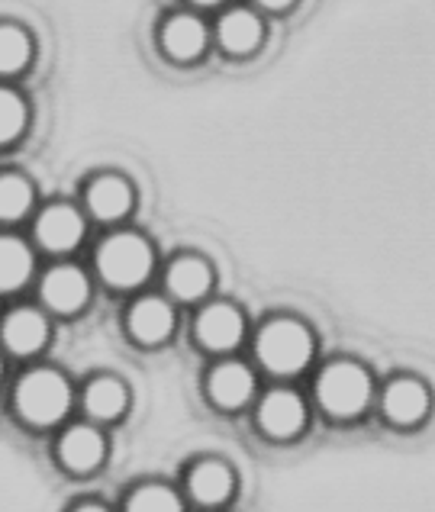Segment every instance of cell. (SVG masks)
Instances as JSON below:
<instances>
[{
    "mask_svg": "<svg viewBox=\"0 0 435 512\" xmlns=\"http://www.w3.org/2000/svg\"><path fill=\"white\" fill-rule=\"evenodd\" d=\"M258 355L265 361V368L274 374H297L313 355V339L300 323L281 319V323H271L261 332Z\"/></svg>",
    "mask_w": 435,
    "mask_h": 512,
    "instance_id": "1",
    "label": "cell"
},
{
    "mask_svg": "<svg viewBox=\"0 0 435 512\" xmlns=\"http://www.w3.org/2000/svg\"><path fill=\"white\" fill-rule=\"evenodd\" d=\"M68 403H71V390L55 371L29 374L17 390L20 413L29 422H36V426H52V422H58L68 413Z\"/></svg>",
    "mask_w": 435,
    "mask_h": 512,
    "instance_id": "2",
    "label": "cell"
},
{
    "mask_svg": "<svg viewBox=\"0 0 435 512\" xmlns=\"http://www.w3.org/2000/svg\"><path fill=\"white\" fill-rule=\"evenodd\" d=\"M319 403L332 416H355L368 406L371 397V380L358 364H332V368L319 377Z\"/></svg>",
    "mask_w": 435,
    "mask_h": 512,
    "instance_id": "3",
    "label": "cell"
},
{
    "mask_svg": "<svg viewBox=\"0 0 435 512\" xmlns=\"http://www.w3.org/2000/svg\"><path fill=\"white\" fill-rule=\"evenodd\" d=\"M100 274L113 287H136L152 271V252L139 236H113L100 248Z\"/></svg>",
    "mask_w": 435,
    "mask_h": 512,
    "instance_id": "4",
    "label": "cell"
},
{
    "mask_svg": "<svg viewBox=\"0 0 435 512\" xmlns=\"http://www.w3.org/2000/svg\"><path fill=\"white\" fill-rule=\"evenodd\" d=\"M242 332H245V323H242V316L239 310H232V306H210L207 313L200 316V323H197V335H200V342L213 348V351H229V348H236L242 342Z\"/></svg>",
    "mask_w": 435,
    "mask_h": 512,
    "instance_id": "5",
    "label": "cell"
},
{
    "mask_svg": "<svg viewBox=\"0 0 435 512\" xmlns=\"http://www.w3.org/2000/svg\"><path fill=\"white\" fill-rule=\"evenodd\" d=\"M36 232H39V242L52 248V252H68V248H75L84 236V219L71 207H52L42 213Z\"/></svg>",
    "mask_w": 435,
    "mask_h": 512,
    "instance_id": "6",
    "label": "cell"
},
{
    "mask_svg": "<svg viewBox=\"0 0 435 512\" xmlns=\"http://www.w3.org/2000/svg\"><path fill=\"white\" fill-rule=\"evenodd\" d=\"M42 297L55 313H75L87 303V277L75 268H55L42 281Z\"/></svg>",
    "mask_w": 435,
    "mask_h": 512,
    "instance_id": "7",
    "label": "cell"
},
{
    "mask_svg": "<svg viewBox=\"0 0 435 512\" xmlns=\"http://www.w3.org/2000/svg\"><path fill=\"white\" fill-rule=\"evenodd\" d=\"M258 419H261V426H265V432L287 438V435L300 432L303 419H307V409H303L300 397H294V393L278 390V393H271L265 403H261Z\"/></svg>",
    "mask_w": 435,
    "mask_h": 512,
    "instance_id": "8",
    "label": "cell"
},
{
    "mask_svg": "<svg viewBox=\"0 0 435 512\" xmlns=\"http://www.w3.org/2000/svg\"><path fill=\"white\" fill-rule=\"evenodd\" d=\"M46 335H49V326L36 310H17L4 326V342L10 351H17V355H33V351H39L46 345Z\"/></svg>",
    "mask_w": 435,
    "mask_h": 512,
    "instance_id": "9",
    "label": "cell"
},
{
    "mask_svg": "<svg viewBox=\"0 0 435 512\" xmlns=\"http://www.w3.org/2000/svg\"><path fill=\"white\" fill-rule=\"evenodd\" d=\"M171 310L168 303L162 300H142L133 306V316H129V329H133V335L139 342L145 345H155V342H165L168 332H171Z\"/></svg>",
    "mask_w": 435,
    "mask_h": 512,
    "instance_id": "10",
    "label": "cell"
},
{
    "mask_svg": "<svg viewBox=\"0 0 435 512\" xmlns=\"http://www.w3.org/2000/svg\"><path fill=\"white\" fill-rule=\"evenodd\" d=\"M62 461L71 467V471H94V467L104 461V438H100L94 429H71L62 438Z\"/></svg>",
    "mask_w": 435,
    "mask_h": 512,
    "instance_id": "11",
    "label": "cell"
},
{
    "mask_svg": "<svg viewBox=\"0 0 435 512\" xmlns=\"http://www.w3.org/2000/svg\"><path fill=\"white\" fill-rule=\"evenodd\" d=\"M426 390L416 384V380H397V384H390L387 397H384V409L387 416L400 422V426H410V422L423 419L426 413Z\"/></svg>",
    "mask_w": 435,
    "mask_h": 512,
    "instance_id": "12",
    "label": "cell"
},
{
    "mask_svg": "<svg viewBox=\"0 0 435 512\" xmlns=\"http://www.w3.org/2000/svg\"><path fill=\"white\" fill-rule=\"evenodd\" d=\"M87 203L100 219H120L133 207V190L123 178H97L91 194H87Z\"/></svg>",
    "mask_w": 435,
    "mask_h": 512,
    "instance_id": "13",
    "label": "cell"
},
{
    "mask_svg": "<svg viewBox=\"0 0 435 512\" xmlns=\"http://www.w3.org/2000/svg\"><path fill=\"white\" fill-rule=\"evenodd\" d=\"M252 387V374L242 364H223L210 380V397L226 409H236L252 397Z\"/></svg>",
    "mask_w": 435,
    "mask_h": 512,
    "instance_id": "14",
    "label": "cell"
},
{
    "mask_svg": "<svg viewBox=\"0 0 435 512\" xmlns=\"http://www.w3.org/2000/svg\"><path fill=\"white\" fill-rule=\"evenodd\" d=\"M210 284H213V274L200 258H181V261H174V268L168 271L171 294L181 300H200L210 290Z\"/></svg>",
    "mask_w": 435,
    "mask_h": 512,
    "instance_id": "15",
    "label": "cell"
},
{
    "mask_svg": "<svg viewBox=\"0 0 435 512\" xmlns=\"http://www.w3.org/2000/svg\"><path fill=\"white\" fill-rule=\"evenodd\" d=\"M207 42V29L197 17H174L165 26V49L174 58H194Z\"/></svg>",
    "mask_w": 435,
    "mask_h": 512,
    "instance_id": "16",
    "label": "cell"
},
{
    "mask_svg": "<svg viewBox=\"0 0 435 512\" xmlns=\"http://www.w3.org/2000/svg\"><path fill=\"white\" fill-rule=\"evenodd\" d=\"M191 493L200 503H223L232 493V474L220 461H203L191 477Z\"/></svg>",
    "mask_w": 435,
    "mask_h": 512,
    "instance_id": "17",
    "label": "cell"
},
{
    "mask_svg": "<svg viewBox=\"0 0 435 512\" xmlns=\"http://www.w3.org/2000/svg\"><path fill=\"white\" fill-rule=\"evenodd\" d=\"M258 39H261V23L252 17V13L236 10V13H229V17H223L220 42L229 52H236V55L252 52L258 46Z\"/></svg>",
    "mask_w": 435,
    "mask_h": 512,
    "instance_id": "18",
    "label": "cell"
},
{
    "mask_svg": "<svg viewBox=\"0 0 435 512\" xmlns=\"http://www.w3.org/2000/svg\"><path fill=\"white\" fill-rule=\"evenodd\" d=\"M33 271V255L17 239H0V290H17Z\"/></svg>",
    "mask_w": 435,
    "mask_h": 512,
    "instance_id": "19",
    "label": "cell"
},
{
    "mask_svg": "<svg viewBox=\"0 0 435 512\" xmlns=\"http://www.w3.org/2000/svg\"><path fill=\"white\" fill-rule=\"evenodd\" d=\"M123 406H126V390H123L120 380L100 377V380H94L91 387H87V409H91V416L116 419L123 413Z\"/></svg>",
    "mask_w": 435,
    "mask_h": 512,
    "instance_id": "20",
    "label": "cell"
},
{
    "mask_svg": "<svg viewBox=\"0 0 435 512\" xmlns=\"http://www.w3.org/2000/svg\"><path fill=\"white\" fill-rule=\"evenodd\" d=\"M29 62V39L17 26H0V75L20 71Z\"/></svg>",
    "mask_w": 435,
    "mask_h": 512,
    "instance_id": "21",
    "label": "cell"
},
{
    "mask_svg": "<svg viewBox=\"0 0 435 512\" xmlns=\"http://www.w3.org/2000/svg\"><path fill=\"white\" fill-rule=\"evenodd\" d=\"M29 203H33V190L17 174H4L0 178V219H20Z\"/></svg>",
    "mask_w": 435,
    "mask_h": 512,
    "instance_id": "22",
    "label": "cell"
},
{
    "mask_svg": "<svg viewBox=\"0 0 435 512\" xmlns=\"http://www.w3.org/2000/svg\"><path fill=\"white\" fill-rule=\"evenodd\" d=\"M26 123V107L13 91H0V145L17 139Z\"/></svg>",
    "mask_w": 435,
    "mask_h": 512,
    "instance_id": "23",
    "label": "cell"
},
{
    "mask_svg": "<svg viewBox=\"0 0 435 512\" xmlns=\"http://www.w3.org/2000/svg\"><path fill=\"white\" fill-rule=\"evenodd\" d=\"M129 506L139 509V512H174V509H181L178 496H174L168 487H142Z\"/></svg>",
    "mask_w": 435,
    "mask_h": 512,
    "instance_id": "24",
    "label": "cell"
},
{
    "mask_svg": "<svg viewBox=\"0 0 435 512\" xmlns=\"http://www.w3.org/2000/svg\"><path fill=\"white\" fill-rule=\"evenodd\" d=\"M265 7H271V10H281V7H290L294 0H261Z\"/></svg>",
    "mask_w": 435,
    "mask_h": 512,
    "instance_id": "25",
    "label": "cell"
},
{
    "mask_svg": "<svg viewBox=\"0 0 435 512\" xmlns=\"http://www.w3.org/2000/svg\"><path fill=\"white\" fill-rule=\"evenodd\" d=\"M197 4H216V0H197Z\"/></svg>",
    "mask_w": 435,
    "mask_h": 512,
    "instance_id": "26",
    "label": "cell"
}]
</instances>
